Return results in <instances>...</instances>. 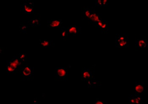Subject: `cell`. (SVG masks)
I'll use <instances>...</instances> for the list:
<instances>
[{
    "label": "cell",
    "instance_id": "obj_13",
    "mask_svg": "<svg viewBox=\"0 0 148 104\" xmlns=\"http://www.w3.org/2000/svg\"><path fill=\"white\" fill-rule=\"evenodd\" d=\"M81 27H77L76 25H71L67 28L69 34H73L75 36L81 33Z\"/></svg>",
    "mask_w": 148,
    "mask_h": 104
},
{
    "label": "cell",
    "instance_id": "obj_12",
    "mask_svg": "<svg viewBox=\"0 0 148 104\" xmlns=\"http://www.w3.org/2000/svg\"><path fill=\"white\" fill-rule=\"evenodd\" d=\"M63 23L62 20H51L47 21V26L51 28H59Z\"/></svg>",
    "mask_w": 148,
    "mask_h": 104
},
{
    "label": "cell",
    "instance_id": "obj_2",
    "mask_svg": "<svg viewBox=\"0 0 148 104\" xmlns=\"http://www.w3.org/2000/svg\"><path fill=\"white\" fill-rule=\"evenodd\" d=\"M19 72L23 81H32L34 78V68L29 64H23Z\"/></svg>",
    "mask_w": 148,
    "mask_h": 104
},
{
    "label": "cell",
    "instance_id": "obj_11",
    "mask_svg": "<svg viewBox=\"0 0 148 104\" xmlns=\"http://www.w3.org/2000/svg\"><path fill=\"white\" fill-rule=\"evenodd\" d=\"M103 19H102V14L98 13L95 10L89 17L88 20L91 22V23L94 26L97 23L100 22Z\"/></svg>",
    "mask_w": 148,
    "mask_h": 104
},
{
    "label": "cell",
    "instance_id": "obj_7",
    "mask_svg": "<svg viewBox=\"0 0 148 104\" xmlns=\"http://www.w3.org/2000/svg\"><path fill=\"white\" fill-rule=\"evenodd\" d=\"M133 89L136 94L142 96L147 91V85L145 82L138 81L135 83Z\"/></svg>",
    "mask_w": 148,
    "mask_h": 104
},
{
    "label": "cell",
    "instance_id": "obj_19",
    "mask_svg": "<svg viewBox=\"0 0 148 104\" xmlns=\"http://www.w3.org/2000/svg\"><path fill=\"white\" fill-rule=\"evenodd\" d=\"M68 31L67 28L65 27H63L61 28V35L62 40L64 41L68 38Z\"/></svg>",
    "mask_w": 148,
    "mask_h": 104
},
{
    "label": "cell",
    "instance_id": "obj_6",
    "mask_svg": "<svg viewBox=\"0 0 148 104\" xmlns=\"http://www.w3.org/2000/svg\"><path fill=\"white\" fill-rule=\"evenodd\" d=\"M68 67H56L55 73L56 79L61 81H67L68 79Z\"/></svg>",
    "mask_w": 148,
    "mask_h": 104
},
{
    "label": "cell",
    "instance_id": "obj_10",
    "mask_svg": "<svg viewBox=\"0 0 148 104\" xmlns=\"http://www.w3.org/2000/svg\"><path fill=\"white\" fill-rule=\"evenodd\" d=\"M128 103L130 104H142L143 98L142 96L136 94H131L128 97Z\"/></svg>",
    "mask_w": 148,
    "mask_h": 104
},
{
    "label": "cell",
    "instance_id": "obj_15",
    "mask_svg": "<svg viewBox=\"0 0 148 104\" xmlns=\"http://www.w3.org/2000/svg\"><path fill=\"white\" fill-rule=\"evenodd\" d=\"M94 10H95V9L94 7H88L85 8L82 12V17L83 18V20L86 19L88 20Z\"/></svg>",
    "mask_w": 148,
    "mask_h": 104
},
{
    "label": "cell",
    "instance_id": "obj_21",
    "mask_svg": "<svg viewBox=\"0 0 148 104\" xmlns=\"http://www.w3.org/2000/svg\"><path fill=\"white\" fill-rule=\"evenodd\" d=\"M15 55L24 63H25L27 61V55L25 53H20L15 54Z\"/></svg>",
    "mask_w": 148,
    "mask_h": 104
},
{
    "label": "cell",
    "instance_id": "obj_22",
    "mask_svg": "<svg viewBox=\"0 0 148 104\" xmlns=\"http://www.w3.org/2000/svg\"><path fill=\"white\" fill-rule=\"evenodd\" d=\"M107 101H103L99 98L96 99L94 103V104H108Z\"/></svg>",
    "mask_w": 148,
    "mask_h": 104
},
{
    "label": "cell",
    "instance_id": "obj_1",
    "mask_svg": "<svg viewBox=\"0 0 148 104\" xmlns=\"http://www.w3.org/2000/svg\"><path fill=\"white\" fill-rule=\"evenodd\" d=\"M24 64L15 55L11 60L6 62V71L8 73H14L19 71Z\"/></svg>",
    "mask_w": 148,
    "mask_h": 104
},
{
    "label": "cell",
    "instance_id": "obj_16",
    "mask_svg": "<svg viewBox=\"0 0 148 104\" xmlns=\"http://www.w3.org/2000/svg\"><path fill=\"white\" fill-rule=\"evenodd\" d=\"M29 25L32 27H38L41 25V20L40 18H34L30 20L29 22Z\"/></svg>",
    "mask_w": 148,
    "mask_h": 104
},
{
    "label": "cell",
    "instance_id": "obj_4",
    "mask_svg": "<svg viewBox=\"0 0 148 104\" xmlns=\"http://www.w3.org/2000/svg\"><path fill=\"white\" fill-rule=\"evenodd\" d=\"M95 66L92 67H84L81 69V80L83 82H88L95 79Z\"/></svg>",
    "mask_w": 148,
    "mask_h": 104
},
{
    "label": "cell",
    "instance_id": "obj_14",
    "mask_svg": "<svg viewBox=\"0 0 148 104\" xmlns=\"http://www.w3.org/2000/svg\"><path fill=\"white\" fill-rule=\"evenodd\" d=\"M39 44L43 48H47L53 47L54 46V42L47 39H40Z\"/></svg>",
    "mask_w": 148,
    "mask_h": 104
},
{
    "label": "cell",
    "instance_id": "obj_18",
    "mask_svg": "<svg viewBox=\"0 0 148 104\" xmlns=\"http://www.w3.org/2000/svg\"><path fill=\"white\" fill-rule=\"evenodd\" d=\"M102 84V82L100 81H96L95 79L87 82V86L89 88H96L101 86Z\"/></svg>",
    "mask_w": 148,
    "mask_h": 104
},
{
    "label": "cell",
    "instance_id": "obj_5",
    "mask_svg": "<svg viewBox=\"0 0 148 104\" xmlns=\"http://www.w3.org/2000/svg\"><path fill=\"white\" fill-rule=\"evenodd\" d=\"M34 1H25L21 5V12L25 14H32L34 12Z\"/></svg>",
    "mask_w": 148,
    "mask_h": 104
},
{
    "label": "cell",
    "instance_id": "obj_17",
    "mask_svg": "<svg viewBox=\"0 0 148 104\" xmlns=\"http://www.w3.org/2000/svg\"><path fill=\"white\" fill-rule=\"evenodd\" d=\"M30 26L28 22H21L20 26V31L24 33H27L28 28Z\"/></svg>",
    "mask_w": 148,
    "mask_h": 104
},
{
    "label": "cell",
    "instance_id": "obj_3",
    "mask_svg": "<svg viewBox=\"0 0 148 104\" xmlns=\"http://www.w3.org/2000/svg\"><path fill=\"white\" fill-rule=\"evenodd\" d=\"M115 41V46L117 48H127L129 46L128 34H116Z\"/></svg>",
    "mask_w": 148,
    "mask_h": 104
},
{
    "label": "cell",
    "instance_id": "obj_8",
    "mask_svg": "<svg viewBox=\"0 0 148 104\" xmlns=\"http://www.w3.org/2000/svg\"><path fill=\"white\" fill-rule=\"evenodd\" d=\"M135 46L139 49H145L148 47V41L147 37L141 35L136 42Z\"/></svg>",
    "mask_w": 148,
    "mask_h": 104
},
{
    "label": "cell",
    "instance_id": "obj_20",
    "mask_svg": "<svg viewBox=\"0 0 148 104\" xmlns=\"http://www.w3.org/2000/svg\"><path fill=\"white\" fill-rule=\"evenodd\" d=\"M95 4L96 6L106 7L108 4V1L107 0H97L95 1Z\"/></svg>",
    "mask_w": 148,
    "mask_h": 104
},
{
    "label": "cell",
    "instance_id": "obj_9",
    "mask_svg": "<svg viewBox=\"0 0 148 104\" xmlns=\"http://www.w3.org/2000/svg\"><path fill=\"white\" fill-rule=\"evenodd\" d=\"M108 21L102 20L100 22L97 23L94 26L98 28L103 33H107L108 32Z\"/></svg>",
    "mask_w": 148,
    "mask_h": 104
}]
</instances>
